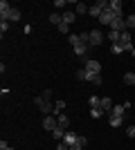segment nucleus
Returning <instances> with one entry per match:
<instances>
[{"label": "nucleus", "instance_id": "obj_37", "mask_svg": "<svg viewBox=\"0 0 135 150\" xmlns=\"http://www.w3.org/2000/svg\"><path fill=\"white\" fill-rule=\"evenodd\" d=\"M133 110H135V103H133Z\"/></svg>", "mask_w": 135, "mask_h": 150}, {"label": "nucleus", "instance_id": "obj_29", "mask_svg": "<svg viewBox=\"0 0 135 150\" xmlns=\"http://www.w3.org/2000/svg\"><path fill=\"white\" fill-rule=\"evenodd\" d=\"M122 52H124V47H122L119 43H115V45H113V54H122Z\"/></svg>", "mask_w": 135, "mask_h": 150}, {"label": "nucleus", "instance_id": "obj_7", "mask_svg": "<svg viewBox=\"0 0 135 150\" xmlns=\"http://www.w3.org/2000/svg\"><path fill=\"white\" fill-rule=\"evenodd\" d=\"M101 40H104V34L99 29H92V31H90V45H101Z\"/></svg>", "mask_w": 135, "mask_h": 150}, {"label": "nucleus", "instance_id": "obj_17", "mask_svg": "<svg viewBox=\"0 0 135 150\" xmlns=\"http://www.w3.org/2000/svg\"><path fill=\"white\" fill-rule=\"evenodd\" d=\"M88 105L90 108H99L101 105V96H88Z\"/></svg>", "mask_w": 135, "mask_h": 150}, {"label": "nucleus", "instance_id": "obj_2", "mask_svg": "<svg viewBox=\"0 0 135 150\" xmlns=\"http://www.w3.org/2000/svg\"><path fill=\"white\" fill-rule=\"evenodd\" d=\"M86 69L90 74H101V63L95 61V58H86Z\"/></svg>", "mask_w": 135, "mask_h": 150}, {"label": "nucleus", "instance_id": "obj_1", "mask_svg": "<svg viewBox=\"0 0 135 150\" xmlns=\"http://www.w3.org/2000/svg\"><path fill=\"white\" fill-rule=\"evenodd\" d=\"M34 103H36V105L41 108V112H43V114H52V112H54V105L50 103V99H43V96H36V99H34Z\"/></svg>", "mask_w": 135, "mask_h": 150}, {"label": "nucleus", "instance_id": "obj_15", "mask_svg": "<svg viewBox=\"0 0 135 150\" xmlns=\"http://www.w3.org/2000/svg\"><path fill=\"white\" fill-rule=\"evenodd\" d=\"M77 134H72V132H65V137H63V144H68V146H72V144H77Z\"/></svg>", "mask_w": 135, "mask_h": 150}, {"label": "nucleus", "instance_id": "obj_20", "mask_svg": "<svg viewBox=\"0 0 135 150\" xmlns=\"http://www.w3.org/2000/svg\"><path fill=\"white\" fill-rule=\"evenodd\" d=\"M18 18H20V11L16 9V7H11V11H9V16H7V23H9V20H18Z\"/></svg>", "mask_w": 135, "mask_h": 150}, {"label": "nucleus", "instance_id": "obj_11", "mask_svg": "<svg viewBox=\"0 0 135 150\" xmlns=\"http://www.w3.org/2000/svg\"><path fill=\"white\" fill-rule=\"evenodd\" d=\"M56 121H59V125H61V128H65V130H68V125H70L68 114H61V112H59V114H56Z\"/></svg>", "mask_w": 135, "mask_h": 150}, {"label": "nucleus", "instance_id": "obj_31", "mask_svg": "<svg viewBox=\"0 0 135 150\" xmlns=\"http://www.w3.org/2000/svg\"><path fill=\"white\" fill-rule=\"evenodd\" d=\"M126 134H129L131 139H135V125H129V128H126Z\"/></svg>", "mask_w": 135, "mask_h": 150}, {"label": "nucleus", "instance_id": "obj_14", "mask_svg": "<svg viewBox=\"0 0 135 150\" xmlns=\"http://www.w3.org/2000/svg\"><path fill=\"white\" fill-rule=\"evenodd\" d=\"M50 23L59 27L61 23H63V13H50Z\"/></svg>", "mask_w": 135, "mask_h": 150}, {"label": "nucleus", "instance_id": "obj_25", "mask_svg": "<svg viewBox=\"0 0 135 150\" xmlns=\"http://www.w3.org/2000/svg\"><path fill=\"white\" fill-rule=\"evenodd\" d=\"M79 43L90 45V31H84V34H79Z\"/></svg>", "mask_w": 135, "mask_h": 150}, {"label": "nucleus", "instance_id": "obj_35", "mask_svg": "<svg viewBox=\"0 0 135 150\" xmlns=\"http://www.w3.org/2000/svg\"><path fill=\"white\" fill-rule=\"evenodd\" d=\"M5 150H16V148H11V146H9V148H5Z\"/></svg>", "mask_w": 135, "mask_h": 150}, {"label": "nucleus", "instance_id": "obj_36", "mask_svg": "<svg viewBox=\"0 0 135 150\" xmlns=\"http://www.w3.org/2000/svg\"><path fill=\"white\" fill-rule=\"evenodd\" d=\"M131 54H133V56H135V47H133V52H131Z\"/></svg>", "mask_w": 135, "mask_h": 150}, {"label": "nucleus", "instance_id": "obj_4", "mask_svg": "<svg viewBox=\"0 0 135 150\" xmlns=\"http://www.w3.org/2000/svg\"><path fill=\"white\" fill-rule=\"evenodd\" d=\"M43 128H45V130H56V128H59V121H56V117H54V114H47V117H45V119H43Z\"/></svg>", "mask_w": 135, "mask_h": 150}, {"label": "nucleus", "instance_id": "obj_24", "mask_svg": "<svg viewBox=\"0 0 135 150\" xmlns=\"http://www.w3.org/2000/svg\"><path fill=\"white\" fill-rule=\"evenodd\" d=\"M88 81H90V83H95V85H101L104 79H101V74H90V76H88Z\"/></svg>", "mask_w": 135, "mask_h": 150}, {"label": "nucleus", "instance_id": "obj_3", "mask_svg": "<svg viewBox=\"0 0 135 150\" xmlns=\"http://www.w3.org/2000/svg\"><path fill=\"white\" fill-rule=\"evenodd\" d=\"M110 29H113V31H119V34H122V31H126V20H124L122 16H115V18H113V23H110Z\"/></svg>", "mask_w": 135, "mask_h": 150}, {"label": "nucleus", "instance_id": "obj_5", "mask_svg": "<svg viewBox=\"0 0 135 150\" xmlns=\"http://www.w3.org/2000/svg\"><path fill=\"white\" fill-rule=\"evenodd\" d=\"M119 45L124 47V52H133V43H131V34H129V31H122V38H119Z\"/></svg>", "mask_w": 135, "mask_h": 150}, {"label": "nucleus", "instance_id": "obj_27", "mask_svg": "<svg viewBox=\"0 0 135 150\" xmlns=\"http://www.w3.org/2000/svg\"><path fill=\"white\" fill-rule=\"evenodd\" d=\"M88 9H90L88 5H84V2H77V13H88Z\"/></svg>", "mask_w": 135, "mask_h": 150}, {"label": "nucleus", "instance_id": "obj_12", "mask_svg": "<svg viewBox=\"0 0 135 150\" xmlns=\"http://www.w3.org/2000/svg\"><path fill=\"white\" fill-rule=\"evenodd\" d=\"M74 20H77V13H74V11H65L63 13V23H65V25H72Z\"/></svg>", "mask_w": 135, "mask_h": 150}, {"label": "nucleus", "instance_id": "obj_16", "mask_svg": "<svg viewBox=\"0 0 135 150\" xmlns=\"http://www.w3.org/2000/svg\"><path fill=\"white\" fill-rule=\"evenodd\" d=\"M104 114L106 112H104L101 108H90V117H92V119H101Z\"/></svg>", "mask_w": 135, "mask_h": 150}, {"label": "nucleus", "instance_id": "obj_30", "mask_svg": "<svg viewBox=\"0 0 135 150\" xmlns=\"http://www.w3.org/2000/svg\"><path fill=\"white\" fill-rule=\"evenodd\" d=\"M59 31H61V34H68V31H70V25H65V23H61V25H59Z\"/></svg>", "mask_w": 135, "mask_h": 150}, {"label": "nucleus", "instance_id": "obj_6", "mask_svg": "<svg viewBox=\"0 0 135 150\" xmlns=\"http://www.w3.org/2000/svg\"><path fill=\"white\" fill-rule=\"evenodd\" d=\"M113 18H115V13L110 11V9H104L101 16H99V23H101V25H110V23H113Z\"/></svg>", "mask_w": 135, "mask_h": 150}, {"label": "nucleus", "instance_id": "obj_23", "mask_svg": "<svg viewBox=\"0 0 135 150\" xmlns=\"http://www.w3.org/2000/svg\"><path fill=\"white\" fill-rule=\"evenodd\" d=\"M108 38H110V43L115 45V43H119V38H122V34H119V31H113V29H110V34H108Z\"/></svg>", "mask_w": 135, "mask_h": 150}, {"label": "nucleus", "instance_id": "obj_22", "mask_svg": "<svg viewBox=\"0 0 135 150\" xmlns=\"http://www.w3.org/2000/svg\"><path fill=\"white\" fill-rule=\"evenodd\" d=\"M124 83H126V85H133V88H135V74H133V72L124 74Z\"/></svg>", "mask_w": 135, "mask_h": 150}, {"label": "nucleus", "instance_id": "obj_9", "mask_svg": "<svg viewBox=\"0 0 135 150\" xmlns=\"http://www.w3.org/2000/svg\"><path fill=\"white\" fill-rule=\"evenodd\" d=\"M88 47H90V45L79 43L77 47H72V50H74V54H77V56H84V58H86V54H88Z\"/></svg>", "mask_w": 135, "mask_h": 150}, {"label": "nucleus", "instance_id": "obj_34", "mask_svg": "<svg viewBox=\"0 0 135 150\" xmlns=\"http://www.w3.org/2000/svg\"><path fill=\"white\" fill-rule=\"evenodd\" d=\"M43 99H52V90H45V92H43Z\"/></svg>", "mask_w": 135, "mask_h": 150}, {"label": "nucleus", "instance_id": "obj_21", "mask_svg": "<svg viewBox=\"0 0 135 150\" xmlns=\"http://www.w3.org/2000/svg\"><path fill=\"white\" fill-rule=\"evenodd\" d=\"M124 112H126L124 105H113V117H124Z\"/></svg>", "mask_w": 135, "mask_h": 150}, {"label": "nucleus", "instance_id": "obj_19", "mask_svg": "<svg viewBox=\"0 0 135 150\" xmlns=\"http://www.w3.org/2000/svg\"><path fill=\"white\" fill-rule=\"evenodd\" d=\"M88 76H90V72H88L86 67L77 69V79H79V81H88Z\"/></svg>", "mask_w": 135, "mask_h": 150}, {"label": "nucleus", "instance_id": "obj_18", "mask_svg": "<svg viewBox=\"0 0 135 150\" xmlns=\"http://www.w3.org/2000/svg\"><path fill=\"white\" fill-rule=\"evenodd\" d=\"M122 123H124V117H113L110 114V128H119Z\"/></svg>", "mask_w": 135, "mask_h": 150}, {"label": "nucleus", "instance_id": "obj_26", "mask_svg": "<svg viewBox=\"0 0 135 150\" xmlns=\"http://www.w3.org/2000/svg\"><path fill=\"white\" fill-rule=\"evenodd\" d=\"M68 40H70L72 47H77V45H79V34H70V36H68Z\"/></svg>", "mask_w": 135, "mask_h": 150}, {"label": "nucleus", "instance_id": "obj_8", "mask_svg": "<svg viewBox=\"0 0 135 150\" xmlns=\"http://www.w3.org/2000/svg\"><path fill=\"white\" fill-rule=\"evenodd\" d=\"M108 9L115 13V16H122V0H110V2H108Z\"/></svg>", "mask_w": 135, "mask_h": 150}, {"label": "nucleus", "instance_id": "obj_13", "mask_svg": "<svg viewBox=\"0 0 135 150\" xmlns=\"http://www.w3.org/2000/svg\"><path fill=\"white\" fill-rule=\"evenodd\" d=\"M52 137L56 139V141H63V137H65V128H61V125H59L56 130H52Z\"/></svg>", "mask_w": 135, "mask_h": 150}, {"label": "nucleus", "instance_id": "obj_28", "mask_svg": "<svg viewBox=\"0 0 135 150\" xmlns=\"http://www.w3.org/2000/svg\"><path fill=\"white\" fill-rule=\"evenodd\" d=\"M126 27H135V13H131L129 18H126Z\"/></svg>", "mask_w": 135, "mask_h": 150}, {"label": "nucleus", "instance_id": "obj_32", "mask_svg": "<svg viewBox=\"0 0 135 150\" xmlns=\"http://www.w3.org/2000/svg\"><path fill=\"white\" fill-rule=\"evenodd\" d=\"M7 29H9V23H7V20H0V31H2V34H5Z\"/></svg>", "mask_w": 135, "mask_h": 150}, {"label": "nucleus", "instance_id": "obj_33", "mask_svg": "<svg viewBox=\"0 0 135 150\" xmlns=\"http://www.w3.org/2000/svg\"><path fill=\"white\" fill-rule=\"evenodd\" d=\"M56 150H70V146H68V144H63V141H59Z\"/></svg>", "mask_w": 135, "mask_h": 150}, {"label": "nucleus", "instance_id": "obj_10", "mask_svg": "<svg viewBox=\"0 0 135 150\" xmlns=\"http://www.w3.org/2000/svg\"><path fill=\"white\" fill-rule=\"evenodd\" d=\"M104 110V112H113V101L108 99V96H101V105H99Z\"/></svg>", "mask_w": 135, "mask_h": 150}]
</instances>
